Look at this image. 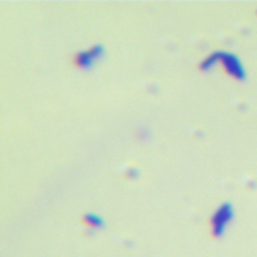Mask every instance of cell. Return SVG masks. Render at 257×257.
Returning a JSON list of instances; mask_svg holds the SVG:
<instances>
[{
	"mask_svg": "<svg viewBox=\"0 0 257 257\" xmlns=\"http://www.w3.org/2000/svg\"><path fill=\"white\" fill-rule=\"evenodd\" d=\"M100 55H102V47H92L91 50H88V51L76 54L74 57V65L79 69L91 68L92 64L96 60H99Z\"/></svg>",
	"mask_w": 257,
	"mask_h": 257,
	"instance_id": "3957f363",
	"label": "cell"
},
{
	"mask_svg": "<svg viewBox=\"0 0 257 257\" xmlns=\"http://www.w3.org/2000/svg\"><path fill=\"white\" fill-rule=\"evenodd\" d=\"M215 62H220V65L223 67V71L229 76H232L233 79L242 81L244 78V69H243L240 61L237 60L233 54L229 53H213L199 64V69L208 71L215 65Z\"/></svg>",
	"mask_w": 257,
	"mask_h": 257,
	"instance_id": "6da1fadb",
	"label": "cell"
},
{
	"mask_svg": "<svg viewBox=\"0 0 257 257\" xmlns=\"http://www.w3.org/2000/svg\"><path fill=\"white\" fill-rule=\"evenodd\" d=\"M233 218V211L232 206L229 204H225L220 206L219 209L212 215L209 220V230H211L212 237H219L223 233V229Z\"/></svg>",
	"mask_w": 257,
	"mask_h": 257,
	"instance_id": "7a4b0ae2",
	"label": "cell"
},
{
	"mask_svg": "<svg viewBox=\"0 0 257 257\" xmlns=\"http://www.w3.org/2000/svg\"><path fill=\"white\" fill-rule=\"evenodd\" d=\"M82 223L83 226H86L88 229H92V230H95V229H99V227L103 226V222L100 218L98 216H95V215H85L82 218Z\"/></svg>",
	"mask_w": 257,
	"mask_h": 257,
	"instance_id": "277c9868",
	"label": "cell"
}]
</instances>
